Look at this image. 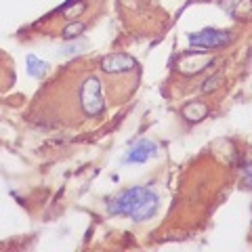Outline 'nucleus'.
Segmentation results:
<instances>
[{
  "mask_svg": "<svg viewBox=\"0 0 252 252\" xmlns=\"http://www.w3.org/2000/svg\"><path fill=\"white\" fill-rule=\"evenodd\" d=\"M160 208V198L149 187H130L107 204L109 215H126L137 223L156 217Z\"/></svg>",
  "mask_w": 252,
  "mask_h": 252,
  "instance_id": "f257e3e1",
  "label": "nucleus"
},
{
  "mask_svg": "<svg viewBox=\"0 0 252 252\" xmlns=\"http://www.w3.org/2000/svg\"><path fill=\"white\" fill-rule=\"evenodd\" d=\"M80 103L86 116H99L105 109V101H103V89H101L99 78H86L82 89H80Z\"/></svg>",
  "mask_w": 252,
  "mask_h": 252,
  "instance_id": "f03ea898",
  "label": "nucleus"
},
{
  "mask_svg": "<svg viewBox=\"0 0 252 252\" xmlns=\"http://www.w3.org/2000/svg\"><path fill=\"white\" fill-rule=\"evenodd\" d=\"M233 40L231 32L227 30H202L195 32V34L189 36V44L195 46V49H220V46H227Z\"/></svg>",
  "mask_w": 252,
  "mask_h": 252,
  "instance_id": "7ed1b4c3",
  "label": "nucleus"
},
{
  "mask_svg": "<svg viewBox=\"0 0 252 252\" xmlns=\"http://www.w3.org/2000/svg\"><path fill=\"white\" fill-rule=\"evenodd\" d=\"M156 154H158V147H156L154 141L141 139V141H137V143L128 149V152H126L124 162L126 164H143V162L149 160V158H154Z\"/></svg>",
  "mask_w": 252,
  "mask_h": 252,
  "instance_id": "20e7f679",
  "label": "nucleus"
},
{
  "mask_svg": "<svg viewBox=\"0 0 252 252\" xmlns=\"http://www.w3.org/2000/svg\"><path fill=\"white\" fill-rule=\"evenodd\" d=\"M101 67L107 74H122V72H130V69L137 67V61L126 53H114L101 61Z\"/></svg>",
  "mask_w": 252,
  "mask_h": 252,
  "instance_id": "39448f33",
  "label": "nucleus"
},
{
  "mask_svg": "<svg viewBox=\"0 0 252 252\" xmlns=\"http://www.w3.org/2000/svg\"><path fill=\"white\" fill-rule=\"evenodd\" d=\"M212 59L208 55H202V53H185L181 55L179 61H177V69L183 74H200L204 67L208 65Z\"/></svg>",
  "mask_w": 252,
  "mask_h": 252,
  "instance_id": "423d86ee",
  "label": "nucleus"
},
{
  "mask_svg": "<svg viewBox=\"0 0 252 252\" xmlns=\"http://www.w3.org/2000/svg\"><path fill=\"white\" fill-rule=\"evenodd\" d=\"M206 114H208V107L204 103H200V101H193V103H187L183 107V116L189 122H200L206 118Z\"/></svg>",
  "mask_w": 252,
  "mask_h": 252,
  "instance_id": "0eeeda50",
  "label": "nucleus"
},
{
  "mask_svg": "<svg viewBox=\"0 0 252 252\" xmlns=\"http://www.w3.org/2000/svg\"><path fill=\"white\" fill-rule=\"evenodd\" d=\"M49 72V63L46 61H40L36 55H28V74L32 78H42Z\"/></svg>",
  "mask_w": 252,
  "mask_h": 252,
  "instance_id": "6e6552de",
  "label": "nucleus"
},
{
  "mask_svg": "<svg viewBox=\"0 0 252 252\" xmlns=\"http://www.w3.org/2000/svg\"><path fill=\"white\" fill-rule=\"evenodd\" d=\"M86 46H89V42L82 40V38L78 36V38H74V42H65V44H63L59 49V55H63V57H74V55L84 53Z\"/></svg>",
  "mask_w": 252,
  "mask_h": 252,
  "instance_id": "1a4fd4ad",
  "label": "nucleus"
},
{
  "mask_svg": "<svg viewBox=\"0 0 252 252\" xmlns=\"http://www.w3.org/2000/svg\"><path fill=\"white\" fill-rule=\"evenodd\" d=\"M82 30H84L82 23H69V26L63 30V38H65V40H74V38L82 34Z\"/></svg>",
  "mask_w": 252,
  "mask_h": 252,
  "instance_id": "9d476101",
  "label": "nucleus"
},
{
  "mask_svg": "<svg viewBox=\"0 0 252 252\" xmlns=\"http://www.w3.org/2000/svg\"><path fill=\"white\" fill-rule=\"evenodd\" d=\"M219 82H223V76L220 74H217V76H212V78H208L206 82H204V86H202V91L204 93H208V91H215L217 86H219Z\"/></svg>",
  "mask_w": 252,
  "mask_h": 252,
  "instance_id": "9b49d317",
  "label": "nucleus"
}]
</instances>
